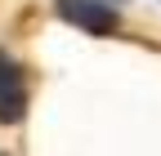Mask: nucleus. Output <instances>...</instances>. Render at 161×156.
Wrapping results in <instances>:
<instances>
[{
    "instance_id": "f257e3e1",
    "label": "nucleus",
    "mask_w": 161,
    "mask_h": 156,
    "mask_svg": "<svg viewBox=\"0 0 161 156\" xmlns=\"http://www.w3.org/2000/svg\"><path fill=\"white\" fill-rule=\"evenodd\" d=\"M58 13H63V23L80 27L85 36H112L121 27V13L112 0H58Z\"/></svg>"
},
{
    "instance_id": "f03ea898",
    "label": "nucleus",
    "mask_w": 161,
    "mask_h": 156,
    "mask_svg": "<svg viewBox=\"0 0 161 156\" xmlns=\"http://www.w3.org/2000/svg\"><path fill=\"white\" fill-rule=\"evenodd\" d=\"M27 76L14 58L0 49V125H18L27 116Z\"/></svg>"
},
{
    "instance_id": "7ed1b4c3",
    "label": "nucleus",
    "mask_w": 161,
    "mask_h": 156,
    "mask_svg": "<svg viewBox=\"0 0 161 156\" xmlns=\"http://www.w3.org/2000/svg\"><path fill=\"white\" fill-rule=\"evenodd\" d=\"M112 5H116V0H112Z\"/></svg>"
}]
</instances>
